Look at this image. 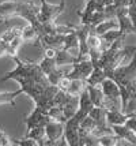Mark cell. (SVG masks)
<instances>
[{
	"label": "cell",
	"instance_id": "obj_1",
	"mask_svg": "<svg viewBox=\"0 0 136 146\" xmlns=\"http://www.w3.org/2000/svg\"><path fill=\"white\" fill-rule=\"evenodd\" d=\"M14 62L16 64L15 70L8 71L4 76L0 78V82H6L10 79H14L19 83V86H26L29 83L38 82L42 85H48V78L42 72V70L39 68V66L37 63H33L29 60H20L18 56H14Z\"/></svg>",
	"mask_w": 136,
	"mask_h": 146
},
{
	"label": "cell",
	"instance_id": "obj_2",
	"mask_svg": "<svg viewBox=\"0 0 136 146\" xmlns=\"http://www.w3.org/2000/svg\"><path fill=\"white\" fill-rule=\"evenodd\" d=\"M132 60L127 66H118L112 71L109 78H113L118 85H125L136 81V51L132 53Z\"/></svg>",
	"mask_w": 136,
	"mask_h": 146
},
{
	"label": "cell",
	"instance_id": "obj_3",
	"mask_svg": "<svg viewBox=\"0 0 136 146\" xmlns=\"http://www.w3.org/2000/svg\"><path fill=\"white\" fill-rule=\"evenodd\" d=\"M65 10V0H60V4H51L46 0H41L38 19L41 22L56 21L57 17Z\"/></svg>",
	"mask_w": 136,
	"mask_h": 146
},
{
	"label": "cell",
	"instance_id": "obj_4",
	"mask_svg": "<svg viewBox=\"0 0 136 146\" xmlns=\"http://www.w3.org/2000/svg\"><path fill=\"white\" fill-rule=\"evenodd\" d=\"M64 134V123L56 120H51L45 124V137L46 141L42 142V146L48 145H58V139H63Z\"/></svg>",
	"mask_w": 136,
	"mask_h": 146
},
{
	"label": "cell",
	"instance_id": "obj_5",
	"mask_svg": "<svg viewBox=\"0 0 136 146\" xmlns=\"http://www.w3.org/2000/svg\"><path fill=\"white\" fill-rule=\"evenodd\" d=\"M71 67V72L67 74L70 79H87V76L90 75L93 68H94V64L90 60V57H84L82 60L76 62L75 64H72Z\"/></svg>",
	"mask_w": 136,
	"mask_h": 146
},
{
	"label": "cell",
	"instance_id": "obj_6",
	"mask_svg": "<svg viewBox=\"0 0 136 146\" xmlns=\"http://www.w3.org/2000/svg\"><path fill=\"white\" fill-rule=\"evenodd\" d=\"M75 32L78 36L79 41V55L78 60H82L84 57H89V46H87V37L91 32V26L89 25H82V26H75Z\"/></svg>",
	"mask_w": 136,
	"mask_h": 146
},
{
	"label": "cell",
	"instance_id": "obj_7",
	"mask_svg": "<svg viewBox=\"0 0 136 146\" xmlns=\"http://www.w3.org/2000/svg\"><path fill=\"white\" fill-rule=\"evenodd\" d=\"M51 120L49 116L46 113V111L41 109L39 107H35L34 111L25 119V124H26V130H32L33 127H38V126H45L48 121Z\"/></svg>",
	"mask_w": 136,
	"mask_h": 146
},
{
	"label": "cell",
	"instance_id": "obj_8",
	"mask_svg": "<svg viewBox=\"0 0 136 146\" xmlns=\"http://www.w3.org/2000/svg\"><path fill=\"white\" fill-rule=\"evenodd\" d=\"M65 34H44L41 36L38 42L44 48H52V49H61L64 45Z\"/></svg>",
	"mask_w": 136,
	"mask_h": 146
},
{
	"label": "cell",
	"instance_id": "obj_9",
	"mask_svg": "<svg viewBox=\"0 0 136 146\" xmlns=\"http://www.w3.org/2000/svg\"><path fill=\"white\" fill-rule=\"evenodd\" d=\"M112 128H113V133L116 134L121 141H128L129 145H136V134L128 126L116 124V126H112Z\"/></svg>",
	"mask_w": 136,
	"mask_h": 146
},
{
	"label": "cell",
	"instance_id": "obj_10",
	"mask_svg": "<svg viewBox=\"0 0 136 146\" xmlns=\"http://www.w3.org/2000/svg\"><path fill=\"white\" fill-rule=\"evenodd\" d=\"M20 0H0V21L15 17Z\"/></svg>",
	"mask_w": 136,
	"mask_h": 146
},
{
	"label": "cell",
	"instance_id": "obj_11",
	"mask_svg": "<svg viewBox=\"0 0 136 146\" xmlns=\"http://www.w3.org/2000/svg\"><path fill=\"white\" fill-rule=\"evenodd\" d=\"M55 62L57 64V67H67V66H72L76 62H79L78 57L74 56L70 51L65 49H56V55H55Z\"/></svg>",
	"mask_w": 136,
	"mask_h": 146
},
{
	"label": "cell",
	"instance_id": "obj_12",
	"mask_svg": "<svg viewBox=\"0 0 136 146\" xmlns=\"http://www.w3.org/2000/svg\"><path fill=\"white\" fill-rule=\"evenodd\" d=\"M86 89L89 92L91 102L94 104V107H106V97H105L104 92L101 89V86H91L87 85Z\"/></svg>",
	"mask_w": 136,
	"mask_h": 146
},
{
	"label": "cell",
	"instance_id": "obj_13",
	"mask_svg": "<svg viewBox=\"0 0 136 146\" xmlns=\"http://www.w3.org/2000/svg\"><path fill=\"white\" fill-rule=\"evenodd\" d=\"M65 143L70 146H79V127L64 123V134H63Z\"/></svg>",
	"mask_w": 136,
	"mask_h": 146
},
{
	"label": "cell",
	"instance_id": "obj_14",
	"mask_svg": "<svg viewBox=\"0 0 136 146\" xmlns=\"http://www.w3.org/2000/svg\"><path fill=\"white\" fill-rule=\"evenodd\" d=\"M128 119V113H124L121 109H106V121L109 126L125 124Z\"/></svg>",
	"mask_w": 136,
	"mask_h": 146
},
{
	"label": "cell",
	"instance_id": "obj_15",
	"mask_svg": "<svg viewBox=\"0 0 136 146\" xmlns=\"http://www.w3.org/2000/svg\"><path fill=\"white\" fill-rule=\"evenodd\" d=\"M89 116L95 121V124H97L95 128H105L109 126L106 121V108L104 107H94L89 112Z\"/></svg>",
	"mask_w": 136,
	"mask_h": 146
},
{
	"label": "cell",
	"instance_id": "obj_16",
	"mask_svg": "<svg viewBox=\"0 0 136 146\" xmlns=\"http://www.w3.org/2000/svg\"><path fill=\"white\" fill-rule=\"evenodd\" d=\"M105 78H106V72L104 71V68L99 66H94V68H93L90 75L87 76L86 82H87V85H91V86H99Z\"/></svg>",
	"mask_w": 136,
	"mask_h": 146
},
{
	"label": "cell",
	"instance_id": "obj_17",
	"mask_svg": "<svg viewBox=\"0 0 136 146\" xmlns=\"http://www.w3.org/2000/svg\"><path fill=\"white\" fill-rule=\"evenodd\" d=\"M112 29H118L117 19H105L102 22H99L98 25H95L94 27H91V30L98 36H101V34H104V33H106L108 30H112Z\"/></svg>",
	"mask_w": 136,
	"mask_h": 146
},
{
	"label": "cell",
	"instance_id": "obj_18",
	"mask_svg": "<svg viewBox=\"0 0 136 146\" xmlns=\"http://www.w3.org/2000/svg\"><path fill=\"white\" fill-rule=\"evenodd\" d=\"M87 86L86 79H71V82L67 88V93H70L71 96H79Z\"/></svg>",
	"mask_w": 136,
	"mask_h": 146
},
{
	"label": "cell",
	"instance_id": "obj_19",
	"mask_svg": "<svg viewBox=\"0 0 136 146\" xmlns=\"http://www.w3.org/2000/svg\"><path fill=\"white\" fill-rule=\"evenodd\" d=\"M20 37L23 41H26V42H30V41H37L38 42V33L37 30L33 27L30 23H27L26 26H23L22 29H20Z\"/></svg>",
	"mask_w": 136,
	"mask_h": 146
},
{
	"label": "cell",
	"instance_id": "obj_20",
	"mask_svg": "<svg viewBox=\"0 0 136 146\" xmlns=\"http://www.w3.org/2000/svg\"><path fill=\"white\" fill-rule=\"evenodd\" d=\"M26 138H32L38 142V146H42L44 138H45V126H38V127H33L29 130L26 134Z\"/></svg>",
	"mask_w": 136,
	"mask_h": 146
},
{
	"label": "cell",
	"instance_id": "obj_21",
	"mask_svg": "<svg viewBox=\"0 0 136 146\" xmlns=\"http://www.w3.org/2000/svg\"><path fill=\"white\" fill-rule=\"evenodd\" d=\"M93 108H94V104L91 102L87 89H84L83 92L79 94V109H82V111H84L86 113H89Z\"/></svg>",
	"mask_w": 136,
	"mask_h": 146
},
{
	"label": "cell",
	"instance_id": "obj_22",
	"mask_svg": "<svg viewBox=\"0 0 136 146\" xmlns=\"http://www.w3.org/2000/svg\"><path fill=\"white\" fill-rule=\"evenodd\" d=\"M63 49H65V51L78 49L79 51V41H78V36H76V32H75V30L71 33H68V34H65Z\"/></svg>",
	"mask_w": 136,
	"mask_h": 146
},
{
	"label": "cell",
	"instance_id": "obj_23",
	"mask_svg": "<svg viewBox=\"0 0 136 146\" xmlns=\"http://www.w3.org/2000/svg\"><path fill=\"white\" fill-rule=\"evenodd\" d=\"M22 94V90H15V92H4V93H0V105L1 104H10L12 105L14 108L16 107V102H15V98L18 96Z\"/></svg>",
	"mask_w": 136,
	"mask_h": 146
},
{
	"label": "cell",
	"instance_id": "obj_24",
	"mask_svg": "<svg viewBox=\"0 0 136 146\" xmlns=\"http://www.w3.org/2000/svg\"><path fill=\"white\" fill-rule=\"evenodd\" d=\"M22 42H23V40H22V37H20V36L15 37L12 41L7 42L6 55H8V56H11V57L18 56V51H19V48H20V45H22Z\"/></svg>",
	"mask_w": 136,
	"mask_h": 146
},
{
	"label": "cell",
	"instance_id": "obj_25",
	"mask_svg": "<svg viewBox=\"0 0 136 146\" xmlns=\"http://www.w3.org/2000/svg\"><path fill=\"white\" fill-rule=\"evenodd\" d=\"M38 66H39V68L42 70V72H44L45 75L51 74L53 70L57 68V64H56V62H55V57H48V56L44 57V59L38 63Z\"/></svg>",
	"mask_w": 136,
	"mask_h": 146
},
{
	"label": "cell",
	"instance_id": "obj_26",
	"mask_svg": "<svg viewBox=\"0 0 136 146\" xmlns=\"http://www.w3.org/2000/svg\"><path fill=\"white\" fill-rule=\"evenodd\" d=\"M20 26H8L6 30L3 32V34L0 36V38L3 40V41H6V42H10V41H12L15 37H18L20 36Z\"/></svg>",
	"mask_w": 136,
	"mask_h": 146
},
{
	"label": "cell",
	"instance_id": "obj_27",
	"mask_svg": "<svg viewBox=\"0 0 136 146\" xmlns=\"http://www.w3.org/2000/svg\"><path fill=\"white\" fill-rule=\"evenodd\" d=\"M121 141L116 134H105V135H101L98 137V145H104V146H114V145H118Z\"/></svg>",
	"mask_w": 136,
	"mask_h": 146
},
{
	"label": "cell",
	"instance_id": "obj_28",
	"mask_svg": "<svg viewBox=\"0 0 136 146\" xmlns=\"http://www.w3.org/2000/svg\"><path fill=\"white\" fill-rule=\"evenodd\" d=\"M95 127H97L95 121L87 115L83 120L80 121V124H79V131H80V133H86V134H91L94 130H95Z\"/></svg>",
	"mask_w": 136,
	"mask_h": 146
},
{
	"label": "cell",
	"instance_id": "obj_29",
	"mask_svg": "<svg viewBox=\"0 0 136 146\" xmlns=\"http://www.w3.org/2000/svg\"><path fill=\"white\" fill-rule=\"evenodd\" d=\"M46 113L49 116V119H52V120L65 123V117H64V113H63V108H61V107H51V108L46 111Z\"/></svg>",
	"mask_w": 136,
	"mask_h": 146
},
{
	"label": "cell",
	"instance_id": "obj_30",
	"mask_svg": "<svg viewBox=\"0 0 136 146\" xmlns=\"http://www.w3.org/2000/svg\"><path fill=\"white\" fill-rule=\"evenodd\" d=\"M121 36H123V34H121V32H120L118 29H112V30H108L106 33L101 34L99 37H101V40H102L104 42L112 45V42H114L117 38L121 37Z\"/></svg>",
	"mask_w": 136,
	"mask_h": 146
},
{
	"label": "cell",
	"instance_id": "obj_31",
	"mask_svg": "<svg viewBox=\"0 0 136 146\" xmlns=\"http://www.w3.org/2000/svg\"><path fill=\"white\" fill-rule=\"evenodd\" d=\"M64 75H67V72H65L64 70H60V68H56V70H53L51 74H48L46 75V78H48V82L51 83V85H56L57 86L58 81L63 78Z\"/></svg>",
	"mask_w": 136,
	"mask_h": 146
},
{
	"label": "cell",
	"instance_id": "obj_32",
	"mask_svg": "<svg viewBox=\"0 0 136 146\" xmlns=\"http://www.w3.org/2000/svg\"><path fill=\"white\" fill-rule=\"evenodd\" d=\"M15 145L19 146H38V142L35 139H32V138H22V139H14Z\"/></svg>",
	"mask_w": 136,
	"mask_h": 146
},
{
	"label": "cell",
	"instance_id": "obj_33",
	"mask_svg": "<svg viewBox=\"0 0 136 146\" xmlns=\"http://www.w3.org/2000/svg\"><path fill=\"white\" fill-rule=\"evenodd\" d=\"M11 145H15L14 139H11L3 130H0V146H11Z\"/></svg>",
	"mask_w": 136,
	"mask_h": 146
},
{
	"label": "cell",
	"instance_id": "obj_34",
	"mask_svg": "<svg viewBox=\"0 0 136 146\" xmlns=\"http://www.w3.org/2000/svg\"><path fill=\"white\" fill-rule=\"evenodd\" d=\"M125 126H128L136 134V113H128V119L125 121Z\"/></svg>",
	"mask_w": 136,
	"mask_h": 146
},
{
	"label": "cell",
	"instance_id": "obj_35",
	"mask_svg": "<svg viewBox=\"0 0 136 146\" xmlns=\"http://www.w3.org/2000/svg\"><path fill=\"white\" fill-rule=\"evenodd\" d=\"M113 6L116 8H120V7H128L129 6V1L128 0H113Z\"/></svg>",
	"mask_w": 136,
	"mask_h": 146
},
{
	"label": "cell",
	"instance_id": "obj_36",
	"mask_svg": "<svg viewBox=\"0 0 136 146\" xmlns=\"http://www.w3.org/2000/svg\"><path fill=\"white\" fill-rule=\"evenodd\" d=\"M6 49H7V42L0 38V57L6 55Z\"/></svg>",
	"mask_w": 136,
	"mask_h": 146
},
{
	"label": "cell",
	"instance_id": "obj_37",
	"mask_svg": "<svg viewBox=\"0 0 136 146\" xmlns=\"http://www.w3.org/2000/svg\"><path fill=\"white\" fill-rule=\"evenodd\" d=\"M86 1H87V0H86Z\"/></svg>",
	"mask_w": 136,
	"mask_h": 146
}]
</instances>
